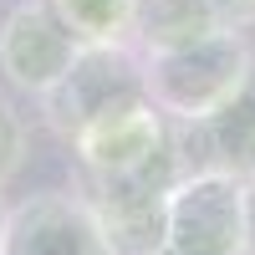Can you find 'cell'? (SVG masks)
I'll return each instance as SVG.
<instances>
[{
  "instance_id": "1",
  "label": "cell",
  "mask_w": 255,
  "mask_h": 255,
  "mask_svg": "<svg viewBox=\"0 0 255 255\" xmlns=\"http://www.w3.org/2000/svg\"><path fill=\"white\" fill-rule=\"evenodd\" d=\"M255 72V51L245 46L240 31H209L194 46L153 51L143 56L148 102L168 123H204L215 108H225L240 92V82Z\"/></svg>"
},
{
  "instance_id": "2",
  "label": "cell",
  "mask_w": 255,
  "mask_h": 255,
  "mask_svg": "<svg viewBox=\"0 0 255 255\" xmlns=\"http://www.w3.org/2000/svg\"><path fill=\"white\" fill-rule=\"evenodd\" d=\"M148 102L143 82V51L133 41L123 46H77L72 67L41 92V118L61 143H77L92 123L113 118L123 108Z\"/></svg>"
},
{
  "instance_id": "3",
  "label": "cell",
  "mask_w": 255,
  "mask_h": 255,
  "mask_svg": "<svg viewBox=\"0 0 255 255\" xmlns=\"http://www.w3.org/2000/svg\"><path fill=\"white\" fill-rule=\"evenodd\" d=\"M168 250L245 255V179L220 168H189L168 189Z\"/></svg>"
},
{
  "instance_id": "4",
  "label": "cell",
  "mask_w": 255,
  "mask_h": 255,
  "mask_svg": "<svg viewBox=\"0 0 255 255\" xmlns=\"http://www.w3.org/2000/svg\"><path fill=\"white\" fill-rule=\"evenodd\" d=\"M0 255H113V245L82 194L46 189L5 209Z\"/></svg>"
},
{
  "instance_id": "5",
  "label": "cell",
  "mask_w": 255,
  "mask_h": 255,
  "mask_svg": "<svg viewBox=\"0 0 255 255\" xmlns=\"http://www.w3.org/2000/svg\"><path fill=\"white\" fill-rule=\"evenodd\" d=\"M174 123H168L153 102H138V108H123L113 118L92 123L77 143H67L77 153V174L82 179H123L138 174V168L158 163L163 153H174Z\"/></svg>"
},
{
  "instance_id": "6",
  "label": "cell",
  "mask_w": 255,
  "mask_h": 255,
  "mask_svg": "<svg viewBox=\"0 0 255 255\" xmlns=\"http://www.w3.org/2000/svg\"><path fill=\"white\" fill-rule=\"evenodd\" d=\"M72 56H77V41L46 0H20L0 26V72L15 92L41 97L72 67Z\"/></svg>"
},
{
  "instance_id": "7",
  "label": "cell",
  "mask_w": 255,
  "mask_h": 255,
  "mask_svg": "<svg viewBox=\"0 0 255 255\" xmlns=\"http://www.w3.org/2000/svg\"><path fill=\"white\" fill-rule=\"evenodd\" d=\"M179 133L199 138L194 168H220L235 179H255V72L240 82V92L215 108L204 123H179Z\"/></svg>"
},
{
  "instance_id": "8",
  "label": "cell",
  "mask_w": 255,
  "mask_h": 255,
  "mask_svg": "<svg viewBox=\"0 0 255 255\" xmlns=\"http://www.w3.org/2000/svg\"><path fill=\"white\" fill-rule=\"evenodd\" d=\"M209 31H220L209 0H133V46L143 56L194 46Z\"/></svg>"
},
{
  "instance_id": "9",
  "label": "cell",
  "mask_w": 255,
  "mask_h": 255,
  "mask_svg": "<svg viewBox=\"0 0 255 255\" xmlns=\"http://www.w3.org/2000/svg\"><path fill=\"white\" fill-rule=\"evenodd\" d=\"M77 46H123L133 41V0H46Z\"/></svg>"
},
{
  "instance_id": "10",
  "label": "cell",
  "mask_w": 255,
  "mask_h": 255,
  "mask_svg": "<svg viewBox=\"0 0 255 255\" xmlns=\"http://www.w3.org/2000/svg\"><path fill=\"white\" fill-rule=\"evenodd\" d=\"M31 158V133H26V118H20L5 97H0V189H5Z\"/></svg>"
},
{
  "instance_id": "11",
  "label": "cell",
  "mask_w": 255,
  "mask_h": 255,
  "mask_svg": "<svg viewBox=\"0 0 255 255\" xmlns=\"http://www.w3.org/2000/svg\"><path fill=\"white\" fill-rule=\"evenodd\" d=\"M209 10L225 31H250L255 26V0H209Z\"/></svg>"
},
{
  "instance_id": "12",
  "label": "cell",
  "mask_w": 255,
  "mask_h": 255,
  "mask_svg": "<svg viewBox=\"0 0 255 255\" xmlns=\"http://www.w3.org/2000/svg\"><path fill=\"white\" fill-rule=\"evenodd\" d=\"M245 255H255V179H245Z\"/></svg>"
},
{
  "instance_id": "13",
  "label": "cell",
  "mask_w": 255,
  "mask_h": 255,
  "mask_svg": "<svg viewBox=\"0 0 255 255\" xmlns=\"http://www.w3.org/2000/svg\"><path fill=\"white\" fill-rule=\"evenodd\" d=\"M5 209H10V204H5V199H0V235H5Z\"/></svg>"
}]
</instances>
